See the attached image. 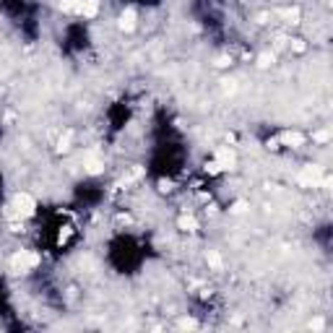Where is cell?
Masks as SVG:
<instances>
[{
    "instance_id": "11",
    "label": "cell",
    "mask_w": 333,
    "mask_h": 333,
    "mask_svg": "<svg viewBox=\"0 0 333 333\" xmlns=\"http://www.w3.org/2000/svg\"><path fill=\"white\" fill-rule=\"evenodd\" d=\"M206 261H208L211 266H214V268H221V258H219V253H208V255H206Z\"/></svg>"
},
{
    "instance_id": "10",
    "label": "cell",
    "mask_w": 333,
    "mask_h": 333,
    "mask_svg": "<svg viewBox=\"0 0 333 333\" xmlns=\"http://www.w3.org/2000/svg\"><path fill=\"white\" fill-rule=\"evenodd\" d=\"M84 6V0H60V8L63 11H70V13H78Z\"/></svg>"
},
{
    "instance_id": "2",
    "label": "cell",
    "mask_w": 333,
    "mask_h": 333,
    "mask_svg": "<svg viewBox=\"0 0 333 333\" xmlns=\"http://www.w3.org/2000/svg\"><path fill=\"white\" fill-rule=\"evenodd\" d=\"M11 208L16 211L19 216H24V219H26V216H32L34 211H37V201H34L29 193H19L16 198H13V206H11Z\"/></svg>"
},
{
    "instance_id": "12",
    "label": "cell",
    "mask_w": 333,
    "mask_h": 333,
    "mask_svg": "<svg viewBox=\"0 0 333 333\" xmlns=\"http://www.w3.org/2000/svg\"><path fill=\"white\" fill-rule=\"evenodd\" d=\"M292 50H294V52H305V50H307V44L302 42V39H292Z\"/></svg>"
},
{
    "instance_id": "1",
    "label": "cell",
    "mask_w": 333,
    "mask_h": 333,
    "mask_svg": "<svg viewBox=\"0 0 333 333\" xmlns=\"http://www.w3.org/2000/svg\"><path fill=\"white\" fill-rule=\"evenodd\" d=\"M39 263V258L34 253H29V250H21V253H16L11 258V268L16 271V274H24V271H32L34 266Z\"/></svg>"
},
{
    "instance_id": "5",
    "label": "cell",
    "mask_w": 333,
    "mask_h": 333,
    "mask_svg": "<svg viewBox=\"0 0 333 333\" xmlns=\"http://www.w3.org/2000/svg\"><path fill=\"white\" fill-rule=\"evenodd\" d=\"M120 29H123V32H133L135 29V11L133 8L123 11V16H120Z\"/></svg>"
},
{
    "instance_id": "9",
    "label": "cell",
    "mask_w": 333,
    "mask_h": 333,
    "mask_svg": "<svg viewBox=\"0 0 333 333\" xmlns=\"http://www.w3.org/2000/svg\"><path fill=\"white\" fill-rule=\"evenodd\" d=\"M177 224H180V229H183V232H195V229H198V221H195L193 216H183Z\"/></svg>"
},
{
    "instance_id": "4",
    "label": "cell",
    "mask_w": 333,
    "mask_h": 333,
    "mask_svg": "<svg viewBox=\"0 0 333 333\" xmlns=\"http://www.w3.org/2000/svg\"><path fill=\"white\" fill-rule=\"evenodd\" d=\"M281 143L284 146H302V143H305V135H302V133H297V130H286V133H281Z\"/></svg>"
},
{
    "instance_id": "7",
    "label": "cell",
    "mask_w": 333,
    "mask_h": 333,
    "mask_svg": "<svg viewBox=\"0 0 333 333\" xmlns=\"http://www.w3.org/2000/svg\"><path fill=\"white\" fill-rule=\"evenodd\" d=\"M78 13H81L84 19H94L97 13H99V3H97V0H84V6H81Z\"/></svg>"
},
{
    "instance_id": "8",
    "label": "cell",
    "mask_w": 333,
    "mask_h": 333,
    "mask_svg": "<svg viewBox=\"0 0 333 333\" xmlns=\"http://www.w3.org/2000/svg\"><path fill=\"white\" fill-rule=\"evenodd\" d=\"M279 16L286 19V24H297L299 21V8H284V11H279Z\"/></svg>"
},
{
    "instance_id": "3",
    "label": "cell",
    "mask_w": 333,
    "mask_h": 333,
    "mask_svg": "<svg viewBox=\"0 0 333 333\" xmlns=\"http://www.w3.org/2000/svg\"><path fill=\"white\" fill-rule=\"evenodd\" d=\"M214 161L219 164V170L224 172V170H232V166H234V161H237V156H234V151H232L229 146H221V148L216 151Z\"/></svg>"
},
{
    "instance_id": "6",
    "label": "cell",
    "mask_w": 333,
    "mask_h": 333,
    "mask_svg": "<svg viewBox=\"0 0 333 333\" xmlns=\"http://www.w3.org/2000/svg\"><path fill=\"white\" fill-rule=\"evenodd\" d=\"M102 166H104V164H102V159H97L94 154H89V156L84 159V170H86L89 175H97V172H102Z\"/></svg>"
},
{
    "instance_id": "13",
    "label": "cell",
    "mask_w": 333,
    "mask_h": 333,
    "mask_svg": "<svg viewBox=\"0 0 333 333\" xmlns=\"http://www.w3.org/2000/svg\"><path fill=\"white\" fill-rule=\"evenodd\" d=\"M258 60H261V63H258V65H261V68H268V65H271V63H274V55H261V57H258Z\"/></svg>"
}]
</instances>
